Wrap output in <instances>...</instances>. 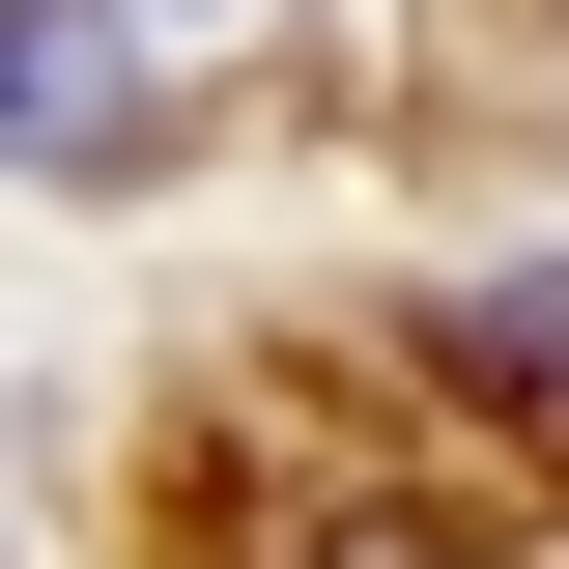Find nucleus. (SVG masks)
Returning a JSON list of instances; mask_svg holds the SVG:
<instances>
[{"instance_id": "1", "label": "nucleus", "mask_w": 569, "mask_h": 569, "mask_svg": "<svg viewBox=\"0 0 569 569\" xmlns=\"http://www.w3.org/2000/svg\"><path fill=\"white\" fill-rule=\"evenodd\" d=\"M114 114H142L114 0H0V171H114Z\"/></svg>"}, {"instance_id": "2", "label": "nucleus", "mask_w": 569, "mask_h": 569, "mask_svg": "<svg viewBox=\"0 0 569 569\" xmlns=\"http://www.w3.org/2000/svg\"><path fill=\"white\" fill-rule=\"evenodd\" d=\"M485 370H512V399L569 427V284H512V313H485Z\"/></svg>"}]
</instances>
